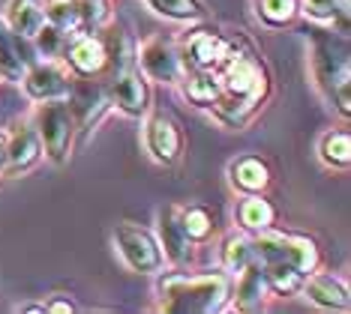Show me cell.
<instances>
[{
  "instance_id": "1",
  "label": "cell",
  "mask_w": 351,
  "mask_h": 314,
  "mask_svg": "<svg viewBox=\"0 0 351 314\" xmlns=\"http://www.w3.org/2000/svg\"><path fill=\"white\" fill-rule=\"evenodd\" d=\"M222 78V93L217 96V108L228 123H241L250 111L265 99L267 93V75L261 69L258 60H252L250 54L234 51V45L228 42V54L217 69Z\"/></svg>"
},
{
  "instance_id": "4",
  "label": "cell",
  "mask_w": 351,
  "mask_h": 314,
  "mask_svg": "<svg viewBox=\"0 0 351 314\" xmlns=\"http://www.w3.org/2000/svg\"><path fill=\"white\" fill-rule=\"evenodd\" d=\"M36 135L51 162H58V165L66 162L69 147H73V135H75V117H73L69 102H63V99L45 102L36 114Z\"/></svg>"
},
{
  "instance_id": "5",
  "label": "cell",
  "mask_w": 351,
  "mask_h": 314,
  "mask_svg": "<svg viewBox=\"0 0 351 314\" xmlns=\"http://www.w3.org/2000/svg\"><path fill=\"white\" fill-rule=\"evenodd\" d=\"M315 81L318 87L330 96L337 87L351 84V72H348V45L339 36H318L315 39Z\"/></svg>"
},
{
  "instance_id": "17",
  "label": "cell",
  "mask_w": 351,
  "mask_h": 314,
  "mask_svg": "<svg viewBox=\"0 0 351 314\" xmlns=\"http://www.w3.org/2000/svg\"><path fill=\"white\" fill-rule=\"evenodd\" d=\"M267 276H265V270H261V263L258 261H250L246 267L237 272V309H243V311H252V309H258L261 300H265V293H267Z\"/></svg>"
},
{
  "instance_id": "21",
  "label": "cell",
  "mask_w": 351,
  "mask_h": 314,
  "mask_svg": "<svg viewBox=\"0 0 351 314\" xmlns=\"http://www.w3.org/2000/svg\"><path fill=\"white\" fill-rule=\"evenodd\" d=\"M219 93H222V78H219L217 69H198L195 75L186 81V96L198 105L217 102Z\"/></svg>"
},
{
  "instance_id": "18",
  "label": "cell",
  "mask_w": 351,
  "mask_h": 314,
  "mask_svg": "<svg viewBox=\"0 0 351 314\" xmlns=\"http://www.w3.org/2000/svg\"><path fill=\"white\" fill-rule=\"evenodd\" d=\"M69 108H73V117L75 123L82 126H90L108 105V96L102 87H93V84H82V87H69Z\"/></svg>"
},
{
  "instance_id": "9",
  "label": "cell",
  "mask_w": 351,
  "mask_h": 314,
  "mask_svg": "<svg viewBox=\"0 0 351 314\" xmlns=\"http://www.w3.org/2000/svg\"><path fill=\"white\" fill-rule=\"evenodd\" d=\"M138 63L145 66V72L154 81H162V84H174V81H180V75H183L180 54L174 51L171 42H165V39H159V36L147 39V42L141 45Z\"/></svg>"
},
{
  "instance_id": "12",
  "label": "cell",
  "mask_w": 351,
  "mask_h": 314,
  "mask_svg": "<svg viewBox=\"0 0 351 314\" xmlns=\"http://www.w3.org/2000/svg\"><path fill=\"white\" fill-rule=\"evenodd\" d=\"M159 237H162V246L159 248H165V257L174 263H183V261H189V243L193 239L186 237V228H183V207L178 204H169L159 213Z\"/></svg>"
},
{
  "instance_id": "29",
  "label": "cell",
  "mask_w": 351,
  "mask_h": 314,
  "mask_svg": "<svg viewBox=\"0 0 351 314\" xmlns=\"http://www.w3.org/2000/svg\"><path fill=\"white\" fill-rule=\"evenodd\" d=\"M258 15L270 27L291 24V18L298 15V0H258Z\"/></svg>"
},
{
  "instance_id": "8",
  "label": "cell",
  "mask_w": 351,
  "mask_h": 314,
  "mask_svg": "<svg viewBox=\"0 0 351 314\" xmlns=\"http://www.w3.org/2000/svg\"><path fill=\"white\" fill-rule=\"evenodd\" d=\"M36 63V48L27 36H19L10 30V24L0 21V75L10 81H21L27 66Z\"/></svg>"
},
{
  "instance_id": "14",
  "label": "cell",
  "mask_w": 351,
  "mask_h": 314,
  "mask_svg": "<svg viewBox=\"0 0 351 314\" xmlns=\"http://www.w3.org/2000/svg\"><path fill=\"white\" fill-rule=\"evenodd\" d=\"M66 63L78 72V75H97V72L106 69L108 51H106V45H102L99 39L75 36L73 42L66 45Z\"/></svg>"
},
{
  "instance_id": "26",
  "label": "cell",
  "mask_w": 351,
  "mask_h": 314,
  "mask_svg": "<svg viewBox=\"0 0 351 314\" xmlns=\"http://www.w3.org/2000/svg\"><path fill=\"white\" fill-rule=\"evenodd\" d=\"M250 261H255L252 239L231 233V237L226 239V246H222V263H226V270L231 272V276H237V272H241Z\"/></svg>"
},
{
  "instance_id": "10",
  "label": "cell",
  "mask_w": 351,
  "mask_h": 314,
  "mask_svg": "<svg viewBox=\"0 0 351 314\" xmlns=\"http://www.w3.org/2000/svg\"><path fill=\"white\" fill-rule=\"evenodd\" d=\"M145 141H147V150L154 153V159L156 162H162V165H174L180 159V153H183L180 126L174 123L171 117H165V114H154L147 120Z\"/></svg>"
},
{
  "instance_id": "28",
  "label": "cell",
  "mask_w": 351,
  "mask_h": 314,
  "mask_svg": "<svg viewBox=\"0 0 351 314\" xmlns=\"http://www.w3.org/2000/svg\"><path fill=\"white\" fill-rule=\"evenodd\" d=\"M183 228H186V237L193 243H204L213 233V215L204 207H186L183 209Z\"/></svg>"
},
{
  "instance_id": "31",
  "label": "cell",
  "mask_w": 351,
  "mask_h": 314,
  "mask_svg": "<svg viewBox=\"0 0 351 314\" xmlns=\"http://www.w3.org/2000/svg\"><path fill=\"white\" fill-rule=\"evenodd\" d=\"M75 305L73 302H49L45 305V311H73Z\"/></svg>"
},
{
  "instance_id": "13",
  "label": "cell",
  "mask_w": 351,
  "mask_h": 314,
  "mask_svg": "<svg viewBox=\"0 0 351 314\" xmlns=\"http://www.w3.org/2000/svg\"><path fill=\"white\" fill-rule=\"evenodd\" d=\"M186 63H193L195 69H219L222 60L228 54V42L210 30H195L186 36Z\"/></svg>"
},
{
  "instance_id": "11",
  "label": "cell",
  "mask_w": 351,
  "mask_h": 314,
  "mask_svg": "<svg viewBox=\"0 0 351 314\" xmlns=\"http://www.w3.org/2000/svg\"><path fill=\"white\" fill-rule=\"evenodd\" d=\"M111 99L130 117H141L147 111V84L135 69L123 66L111 81Z\"/></svg>"
},
{
  "instance_id": "23",
  "label": "cell",
  "mask_w": 351,
  "mask_h": 314,
  "mask_svg": "<svg viewBox=\"0 0 351 314\" xmlns=\"http://www.w3.org/2000/svg\"><path fill=\"white\" fill-rule=\"evenodd\" d=\"M45 21L60 30H75L82 24V0H45Z\"/></svg>"
},
{
  "instance_id": "3",
  "label": "cell",
  "mask_w": 351,
  "mask_h": 314,
  "mask_svg": "<svg viewBox=\"0 0 351 314\" xmlns=\"http://www.w3.org/2000/svg\"><path fill=\"white\" fill-rule=\"evenodd\" d=\"M252 252L258 263H285V267L300 270L303 276L315 270L318 263V248L313 239L294 237V233H270V228L261 231L258 239H252Z\"/></svg>"
},
{
  "instance_id": "16",
  "label": "cell",
  "mask_w": 351,
  "mask_h": 314,
  "mask_svg": "<svg viewBox=\"0 0 351 314\" xmlns=\"http://www.w3.org/2000/svg\"><path fill=\"white\" fill-rule=\"evenodd\" d=\"M39 150H43V144H39L36 129H21V132L12 135V141H6V162H3V168L10 174L27 171V168L39 159Z\"/></svg>"
},
{
  "instance_id": "15",
  "label": "cell",
  "mask_w": 351,
  "mask_h": 314,
  "mask_svg": "<svg viewBox=\"0 0 351 314\" xmlns=\"http://www.w3.org/2000/svg\"><path fill=\"white\" fill-rule=\"evenodd\" d=\"M303 291H306V296L315 305L330 309V311H348V305H351L348 287L342 285L339 278H333V276H309V278H303Z\"/></svg>"
},
{
  "instance_id": "32",
  "label": "cell",
  "mask_w": 351,
  "mask_h": 314,
  "mask_svg": "<svg viewBox=\"0 0 351 314\" xmlns=\"http://www.w3.org/2000/svg\"><path fill=\"white\" fill-rule=\"evenodd\" d=\"M3 162H6V135L0 132V171H3Z\"/></svg>"
},
{
  "instance_id": "27",
  "label": "cell",
  "mask_w": 351,
  "mask_h": 314,
  "mask_svg": "<svg viewBox=\"0 0 351 314\" xmlns=\"http://www.w3.org/2000/svg\"><path fill=\"white\" fill-rule=\"evenodd\" d=\"M322 159L333 168H346L351 162V135L342 129V132H330L324 135L322 141Z\"/></svg>"
},
{
  "instance_id": "22",
  "label": "cell",
  "mask_w": 351,
  "mask_h": 314,
  "mask_svg": "<svg viewBox=\"0 0 351 314\" xmlns=\"http://www.w3.org/2000/svg\"><path fill=\"white\" fill-rule=\"evenodd\" d=\"M274 215H276L274 207H270L265 198L255 195V192L243 200L241 207H237V219H241V224H243V228H250V231H265V228H270V224H274Z\"/></svg>"
},
{
  "instance_id": "30",
  "label": "cell",
  "mask_w": 351,
  "mask_h": 314,
  "mask_svg": "<svg viewBox=\"0 0 351 314\" xmlns=\"http://www.w3.org/2000/svg\"><path fill=\"white\" fill-rule=\"evenodd\" d=\"M34 42H36V51L43 54V57H58V51L66 45V30H60V27H54V24L45 21L43 27H39V34L34 36Z\"/></svg>"
},
{
  "instance_id": "19",
  "label": "cell",
  "mask_w": 351,
  "mask_h": 314,
  "mask_svg": "<svg viewBox=\"0 0 351 314\" xmlns=\"http://www.w3.org/2000/svg\"><path fill=\"white\" fill-rule=\"evenodd\" d=\"M6 24L19 36L34 39L39 27L45 24V10L39 0H10V12H6Z\"/></svg>"
},
{
  "instance_id": "2",
  "label": "cell",
  "mask_w": 351,
  "mask_h": 314,
  "mask_svg": "<svg viewBox=\"0 0 351 314\" xmlns=\"http://www.w3.org/2000/svg\"><path fill=\"white\" fill-rule=\"evenodd\" d=\"M228 296L226 272L207 276H165L159 281V309L171 314H210L219 311Z\"/></svg>"
},
{
  "instance_id": "25",
  "label": "cell",
  "mask_w": 351,
  "mask_h": 314,
  "mask_svg": "<svg viewBox=\"0 0 351 314\" xmlns=\"http://www.w3.org/2000/svg\"><path fill=\"white\" fill-rule=\"evenodd\" d=\"M303 12L309 18L322 21V24H337L339 21V30L346 34V18H348V0H306Z\"/></svg>"
},
{
  "instance_id": "24",
  "label": "cell",
  "mask_w": 351,
  "mask_h": 314,
  "mask_svg": "<svg viewBox=\"0 0 351 314\" xmlns=\"http://www.w3.org/2000/svg\"><path fill=\"white\" fill-rule=\"evenodd\" d=\"M147 6L162 18L171 21H195L204 15L202 0H147Z\"/></svg>"
},
{
  "instance_id": "20",
  "label": "cell",
  "mask_w": 351,
  "mask_h": 314,
  "mask_svg": "<svg viewBox=\"0 0 351 314\" xmlns=\"http://www.w3.org/2000/svg\"><path fill=\"white\" fill-rule=\"evenodd\" d=\"M231 180H234L237 189H243L252 195V192H261L270 183V171L258 156H243L231 165Z\"/></svg>"
},
{
  "instance_id": "7",
  "label": "cell",
  "mask_w": 351,
  "mask_h": 314,
  "mask_svg": "<svg viewBox=\"0 0 351 314\" xmlns=\"http://www.w3.org/2000/svg\"><path fill=\"white\" fill-rule=\"evenodd\" d=\"M25 90L30 99H39V102H49V99H66L69 96V72L54 60H45V63H34L27 66L25 72Z\"/></svg>"
},
{
  "instance_id": "6",
  "label": "cell",
  "mask_w": 351,
  "mask_h": 314,
  "mask_svg": "<svg viewBox=\"0 0 351 314\" xmlns=\"http://www.w3.org/2000/svg\"><path fill=\"white\" fill-rule=\"evenodd\" d=\"M114 243L121 248L123 261L130 263L135 272H159L162 270V248L154 239V233H147L145 228H135V224H117L114 231Z\"/></svg>"
}]
</instances>
